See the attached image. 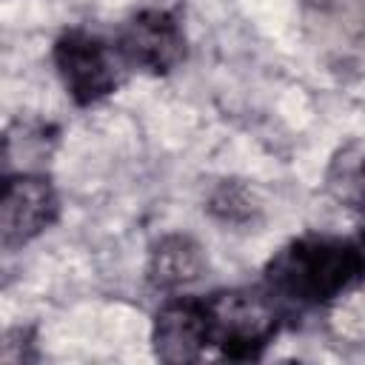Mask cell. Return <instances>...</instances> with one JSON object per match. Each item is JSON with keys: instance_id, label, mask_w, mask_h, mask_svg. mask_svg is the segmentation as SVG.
I'll list each match as a JSON object with an SVG mask.
<instances>
[{"instance_id": "3", "label": "cell", "mask_w": 365, "mask_h": 365, "mask_svg": "<svg viewBox=\"0 0 365 365\" xmlns=\"http://www.w3.org/2000/svg\"><path fill=\"white\" fill-rule=\"evenodd\" d=\"M54 66L68 88V94L80 103H97L106 94H111L120 83L117 60L108 51V46L88 34V31H66L54 43Z\"/></svg>"}, {"instance_id": "2", "label": "cell", "mask_w": 365, "mask_h": 365, "mask_svg": "<svg viewBox=\"0 0 365 365\" xmlns=\"http://www.w3.org/2000/svg\"><path fill=\"white\" fill-rule=\"evenodd\" d=\"M205 322L211 345L222 348L225 356L248 359L277 334L279 308L274 291L259 288H228L211 294L205 302Z\"/></svg>"}, {"instance_id": "6", "label": "cell", "mask_w": 365, "mask_h": 365, "mask_svg": "<svg viewBox=\"0 0 365 365\" xmlns=\"http://www.w3.org/2000/svg\"><path fill=\"white\" fill-rule=\"evenodd\" d=\"M154 354L163 362H191L197 359L208 339V322H205V308L197 299H174L163 305L154 317V331H151Z\"/></svg>"}, {"instance_id": "5", "label": "cell", "mask_w": 365, "mask_h": 365, "mask_svg": "<svg viewBox=\"0 0 365 365\" xmlns=\"http://www.w3.org/2000/svg\"><path fill=\"white\" fill-rule=\"evenodd\" d=\"M117 48L125 63L151 74H165L182 60L185 37L174 14L163 9H145L123 26Z\"/></svg>"}, {"instance_id": "1", "label": "cell", "mask_w": 365, "mask_h": 365, "mask_svg": "<svg viewBox=\"0 0 365 365\" xmlns=\"http://www.w3.org/2000/svg\"><path fill=\"white\" fill-rule=\"evenodd\" d=\"M365 274V257L356 240L302 237L285 245L265 268L277 297L299 305H319L339 297Z\"/></svg>"}, {"instance_id": "4", "label": "cell", "mask_w": 365, "mask_h": 365, "mask_svg": "<svg viewBox=\"0 0 365 365\" xmlns=\"http://www.w3.org/2000/svg\"><path fill=\"white\" fill-rule=\"evenodd\" d=\"M57 194L40 174H17L3 182L0 194V240L3 248H17L43 234L57 220Z\"/></svg>"}, {"instance_id": "8", "label": "cell", "mask_w": 365, "mask_h": 365, "mask_svg": "<svg viewBox=\"0 0 365 365\" xmlns=\"http://www.w3.org/2000/svg\"><path fill=\"white\" fill-rule=\"evenodd\" d=\"M328 191L345 208L365 214V145H348L331 160Z\"/></svg>"}, {"instance_id": "7", "label": "cell", "mask_w": 365, "mask_h": 365, "mask_svg": "<svg viewBox=\"0 0 365 365\" xmlns=\"http://www.w3.org/2000/svg\"><path fill=\"white\" fill-rule=\"evenodd\" d=\"M202 271H205V254L185 234L163 237L151 248V257H148V279H151L154 288L177 291L182 285L197 282L202 277Z\"/></svg>"}]
</instances>
